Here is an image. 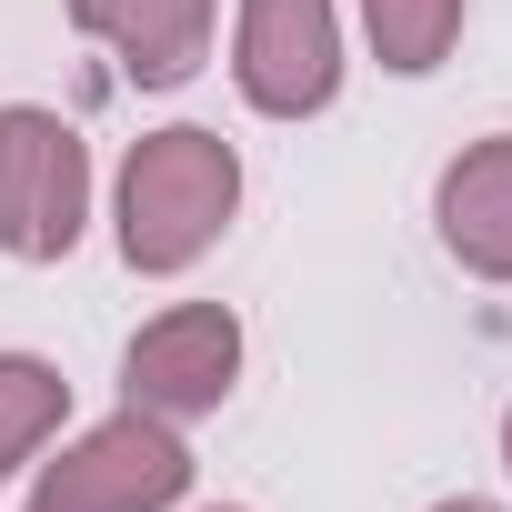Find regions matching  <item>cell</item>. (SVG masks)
Segmentation results:
<instances>
[{
    "label": "cell",
    "mask_w": 512,
    "mask_h": 512,
    "mask_svg": "<svg viewBox=\"0 0 512 512\" xmlns=\"http://www.w3.org/2000/svg\"><path fill=\"white\" fill-rule=\"evenodd\" d=\"M231 382H241V322L221 302H181V312L141 322L121 352V402L151 422H201L231 402Z\"/></svg>",
    "instance_id": "obj_5"
},
{
    "label": "cell",
    "mask_w": 512,
    "mask_h": 512,
    "mask_svg": "<svg viewBox=\"0 0 512 512\" xmlns=\"http://www.w3.org/2000/svg\"><path fill=\"white\" fill-rule=\"evenodd\" d=\"M231 81L262 121H312L342 91V11L332 0H241Z\"/></svg>",
    "instance_id": "obj_4"
},
{
    "label": "cell",
    "mask_w": 512,
    "mask_h": 512,
    "mask_svg": "<svg viewBox=\"0 0 512 512\" xmlns=\"http://www.w3.org/2000/svg\"><path fill=\"white\" fill-rule=\"evenodd\" d=\"M241 211V151L201 121H171V131H141L131 161H121V201H111V231H121V262L171 282L191 272L201 251L231 231Z\"/></svg>",
    "instance_id": "obj_1"
},
{
    "label": "cell",
    "mask_w": 512,
    "mask_h": 512,
    "mask_svg": "<svg viewBox=\"0 0 512 512\" xmlns=\"http://www.w3.org/2000/svg\"><path fill=\"white\" fill-rule=\"evenodd\" d=\"M432 512H502V502H482V492H452V502H432Z\"/></svg>",
    "instance_id": "obj_10"
},
{
    "label": "cell",
    "mask_w": 512,
    "mask_h": 512,
    "mask_svg": "<svg viewBox=\"0 0 512 512\" xmlns=\"http://www.w3.org/2000/svg\"><path fill=\"white\" fill-rule=\"evenodd\" d=\"M432 221H442V251H452L472 282H512V131L462 141V151L442 161Z\"/></svg>",
    "instance_id": "obj_6"
},
{
    "label": "cell",
    "mask_w": 512,
    "mask_h": 512,
    "mask_svg": "<svg viewBox=\"0 0 512 512\" xmlns=\"http://www.w3.org/2000/svg\"><path fill=\"white\" fill-rule=\"evenodd\" d=\"M81 231H91V141L41 101H0V251L71 262Z\"/></svg>",
    "instance_id": "obj_2"
},
{
    "label": "cell",
    "mask_w": 512,
    "mask_h": 512,
    "mask_svg": "<svg viewBox=\"0 0 512 512\" xmlns=\"http://www.w3.org/2000/svg\"><path fill=\"white\" fill-rule=\"evenodd\" d=\"M61 422H71V382H61V362H41V352H0V482H11Z\"/></svg>",
    "instance_id": "obj_8"
},
{
    "label": "cell",
    "mask_w": 512,
    "mask_h": 512,
    "mask_svg": "<svg viewBox=\"0 0 512 512\" xmlns=\"http://www.w3.org/2000/svg\"><path fill=\"white\" fill-rule=\"evenodd\" d=\"M221 512H231V502H221Z\"/></svg>",
    "instance_id": "obj_12"
},
{
    "label": "cell",
    "mask_w": 512,
    "mask_h": 512,
    "mask_svg": "<svg viewBox=\"0 0 512 512\" xmlns=\"http://www.w3.org/2000/svg\"><path fill=\"white\" fill-rule=\"evenodd\" d=\"M181 492H191L181 422H151L131 402L91 422L81 442H61V462L31 472V512H181Z\"/></svg>",
    "instance_id": "obj_3"
},
{
    "label": "cell",
    "mask_w": 512,
    "mask_h": 512,
    "mask_svg": "<svg viewBox=\"0 0 512 512\" xmlns=\"http://www.w3.org/2000/svg\"><path fill=\"white\" fill-rule=\"evenodd\" d=\"M502 462H512V412H502Z\"/></svg>",
    "instance_id": "obj_11"
},
{
    "label": "cell",
    "mask_w": 512,
    "mask_h": 512,
    "mask_svg": "<svg viewBox=\"0 0 512 512\" xmlns=\"http://www.w3.org/2000/svg\"><path fill=\"white\" fill-rule=\"evenodd\" d=\"M462 11H472V0H362L372 61H382V71H402V81L442 71V61H452V41H462Z\"/></svg>",
    "instance_id": "obj_9"
},
{
    "label": "cell",
    "mask_w": 512,
    "mask_h": 512,
    "mask_svg": "<svg viewBox=\"0 0 512 512\" xmlns=\"http://www.w3.org/2000/svg\"><path fill=\"white\" fill-rule=\"evenodd\" d=\"M211 11L221 0H71V31L101 41L141 91H181L211 51Z\"/></svg>",
    "instance_id": "obj_7"
}]
</instances>
